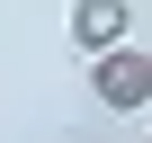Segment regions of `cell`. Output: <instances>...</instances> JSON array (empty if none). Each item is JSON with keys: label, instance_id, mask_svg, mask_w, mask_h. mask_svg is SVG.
Wrapping results in <instances>:
<instances>
[{"label": "cell", "instance_id": "obj_2", "mask_svg": "<svg viewBox=\"0 0 152 143\" xmlns=\"http://www.w3.org/2000/svg\"><path fill=\"white\" fill-rule=\"evenodd\" d=\"M125 27H134V0H81V9H72V45H81L90 63H99V54H116V45H125Z\"/></svg>", "mask_w": 152, "mask_h": 143}, {"label": "cell", "instance_id": "obj_1", "mask_svg": "<svg viewBox=\"0 0 152 143\" xmlns=\"http://www.w3.org/2000/svg\"><path fill=\"white\" fill-rule=\"evenodd\" d=\"M90 90H99V107H152V54H143V45L99 54V63H90Z\"/></svg>", "mask_w": 152, "mask_h": 143}]
</instances>
